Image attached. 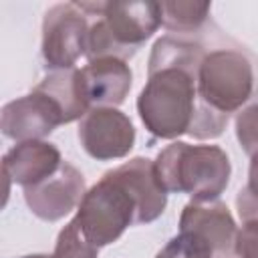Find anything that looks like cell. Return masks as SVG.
Here are the masks:
<instances>
[{
	"mask_svg": "<svg viewBox=\"0 0 258 258\" xmlns=\"http://www.w3.org/2000/svg\"><path fill=\"white\" fill-rule=\"evenodd\" d=\"M179 230H189L202 236L216 256H230L234 252L236 222L226 204L216 202H189L179 216Z\"/></svg>",
	"mask_w": 258,
	"mask_h": 258,
	"instance_id": "cell-12",
	"label": "cell"
},
{
	"mask_svg": "<svg viewBox=\"0 0 258 258\" xmlns=\"http://www.w3.org/2000/svg\"><path fill=\"white\" fill-rule=\"evenodd\" d=\"M109 173L131 196L135 204V226L151 224L165 212L167 194L157 181L151 159L131 157L129 161L109 169Z\"/></svg>",
	"mask_w": 258,
	"mask_h": 258,
	"instance_id": "cell-10",
	"label": "cell"
},
{
	"mask_svg": "<svg viewBox=\"0 0 258 258\" xmlns=\"http://www.w3.org/2000/svg\"><path fill=\"white\" fill-rule=\"evenodd\" d=\"M0 163L12 181L28 187L54 173L62 163V155L54 143L44 139L20 141L4 153Z\"/></svg>",
	"mask_w": 258,
	"mask_h": 258,
	"instance_id": "cell-13",
	"label": "cell"
},
{
	"mask_svg": "<svg viewBox=\"0 0 258 258\" xmlns=\"http://www.w3.org/2000/svg\"><path fill=\"white\" fill-rule=\"evenodd\" d=\"M75 222L89 244L103 248L117 242L123 232L135 224V204L125 187L105 171L103 177L83 194Z\"/></svg>",
	"mask_w": 258,
	"mask_h": 258,
	"instance_id": "cell-5",
	"label": "cell"
},
{
	"mask_svg": "<svg viewBox=\"0 0 258 258\" xmlns=\"http://www.w3.org/2000/svg\"><path fill=\"white\" fill-rule=\"evenodd\" d=\"M252 60L234 48L204 52L196 75V111L187 135L216 139L224 133L230 113L242 109L252 97Z\"/></svg>",
	"mask_w": 258,
	"mask_h": 258,
	"instance_id": "cell-2",
	"label": "cell"
},
{
	"mask_svg": "<svg viewBox=\"0 0 258 258\" xmlns=\"http://www.w3.org/2000/svg\"><path fill=\"white\" fill-rule=\"evenodd\" d=\"M83 194V173L69 161H62L54 173L34 185L24 187V202L38 220L58 222L79 206Z\"/></svg>",
	"mask_w": 258,
	"mask_h": 258,
	"instance_id": "cell-9",
	"label": "cell"
},
{
	"mask_svg": "<svg viewBox=\"0 0 258 258\" xmlns=\"http://www.w3.org/2000/svg\"><path fill=\"white\" fill-rule=\"evenodd\" d=\"M204 52L196 40L161 36L153 42L147 83L137 97L139 119L153 137L187 135L196 111V75Z\"/></svg>",
	"mask_w": 258,
	"mask_h": 258,
	"instance_id": "cell-1",
	"label": "cell"
},
{
	"mask_svg": "<svg viewBox=\"0 0 258 258\" xmlns=\"http://www.w3.org/2000/svg\"><path fill=\"white\" fill-rule=\"evenodd\" d=\"M34 89L46 93L48 97H52L58 103V107L64 113L67 123L81 119L89 111V105L83 97V89H81V81H79V69H75V67L48 73Z\"/></svg>",
	"mask_w": 258,
	"mask_h": 258,
	"instance_id": "cell-14",
	"label": "cell"
},
{
	"mask_svg": "<svg viewBox=\"0 0 258 258\" xmlns=\"http://www.w3.org/2000/svg\"><path fill=\"white\" fill-rule=\"evenodd\" d=\"M161 24L171 32H196L208 20L210 2H161Z\"/></svg>",
	"mask_w": 258,
	"mask_h": 258,
	"instance_id": "cell-15",
	"label": "cell"
},
{
	"mask_svg": "<svg viewBox=\"0 0 258 258\" xmlns=\"http://www.w3.org/2000/svg\"><path fill=\"white\" fill-rule=\"evenodd\" d=\"M22 258H50V254H30V256H22Z\"/></svg>",
	"mask_w": 258,
	"mask_h": 258,
	"instance_id": "cell-20",
	"label": "cell"
},
{
	"mask_svg": "<svg viewBox=\"0 0 258 258\" xmlns=\"http://www.w3.org/2000/svg\"><path fill=\"white\" fill-rule=\"evenodd\" d=\"M79 141L97 161L129 155L135 145V127L117 107H93L79 121Z\"/></svg>",
	"mask_w": 258,
	"mask_h": 258,
	"instance_id": "cell-7",
	"label": "cell"
},
{
	"mask_svg": "<svg viewBox=\"0 0 258 258\" xmlns=\"http://www.w3.org/2000/svg\"><path fill=\"white\" fill-rule=\"evenodd\" d=\"M234 254L240 258H256V220L244 222L242 230L236 232Z\"/></svg>",
	"mask_w": 258,
	"mask_h": 258,
	"instance_id": "cell-19",
	"label": "cell"
},
{
	"mask_svg": "<svg viewBox=\"0 0 258 258\" xmlns=\"http://www.w3.org/2000/svg\"><path fill=\"white\" fill-rule=\"evenodd\" d=\"M79 81L89 109L119 107L131 91L133 73L125 60L103 56L79 69Z\"/></svg>",
	"mask_w": 258,
	"mask_h": 258,
	"instance_id": "cell-11",
	"label": "cell"
},
{
	"mask_svg": "<svg viewBox=\"0 0 258 258\" xmlns=\"http://www.w3.org/2000/svg\"><path fill=\"white\" fill-rule=\"evenodd\" d=\"M89 20L75 2L50 6L42 18V58L48 69H73L85 54Z\"/></svg>",
	"mask_w": 258,
	"mask_h": 258,
	"instance_id": "cell-6",
	"label": "cell"
},
{
	"mask_svg": "<svg viewBox=\"0 0 258 258\" xmlns=\"http://www.w3.org/2000/svg\"><path fill=\"white\" fill-rule=\"evenodd\" d=\"M161 26L159 2H103L99 18L89 24L85 56L129 60Z\"/></svg>",
	"mask_w": 258,
	"mask_h": 258,
	"instance_id": "cell-4",
	"label": "cell"
},
{
	"mask_svg": "<svg viewBox=\"0 0 258 258\" xmlns=\"http://www.w3.org/2000/svg\"><path fill=\"white\" fill-rule=\"evenodd\" d=\"M256 107H248L244 113L238 115L236 119V131H238V139L244 145V149L248 151V155H254V145H256Z\"/></svg>",
	"mask_w": 258,
	"mask_h": 258,
	"instance_id": "cell-18",
	"label": "cell"
},
{
	"mask_svg": "<svg viewBox=\"0 0 258 258\" xmlns=\"http://www.w3.org/2000/svg\"><path fill=\"white\" fill-rule=\"evenodd\" d=\"M50 258H99V248H95L93 244H89L83 238V234L73 218L58 232L54 252L50 254Z\"/></svg>",
	"mask_w": 258,
	"mask_h": 258,
	"instance_id": "cell-17",
	"label": "cell"
},
{
	"mask_svg": "<svg viewBox=\"0 0 258 258\" xmlns=\"http://www.w3.org/2000/svg\"><path fill=\"white\" fill-rule=\"evenodd\" d=\"M58 125H67L58 103L32 89L28 95L6 103L0 111V133L12 141H40Z\"/></svg>",
	"mask_w": 258,
	"mask_h": 258,
	"instance_id": "cell-8",
	"label": "cell"
},
{
	"mask_svg": "<svg viewBox=\"0 0 258 258\" xmlns=\"http://www.w3.org/2000/svg\"><path fill=\"white\" fill-rule=\"evenodd\" d=\"M153 169L165 194H187L191 202H216L232 175L228 153L220 145H189L173 141L163 147Z\"/></svg>",
	"mask_w": 258,
	"mask_h": 258,
	"instance_id": "cell-3",
	"label": "cell"
},
{
	"mask_svg": "<svg viewBox=\"0 0 258 258\" xmlns=\"http://www.w3.org/2000/svg\"><path fill=\"white\" fill-rule=\"evenodd\" d=\"M155 258H216L212 246L189 230H179L157 254Z\"/></svg>",
	"mask_w": 258,
	"mask_h": 258,
	"instance_id": "cell-16",
	"label": "cell"
}]
</instances>
